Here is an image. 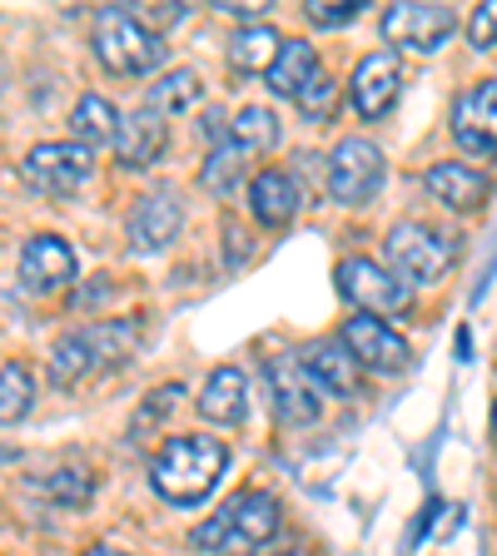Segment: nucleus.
I'll list each match as a JSON object with an SVG mask.
<instances>
[{"label": "nucleus", "instance_id": "nucleus-21", "mask_svg": "<svg viewBox=\"0 0 497 556\" xmlns=\"http://www.w3.org/2000/svg\"><path fill=\"white\" fill-rule=\"evenodd\" d=\"M319 55H313V46H303V40H284V46H278V60L274 65H269V90L274 94H284V100H299V90L303 85L313 80V75H319Z\"/></svg>", "mask_w": 497, "mask_h": 556}, {"label": "nucleus", "instance_id": "nucleus-30", "mask_svg": "<svg viewBox=\"0 0 497 556\" xmlns=\"http://www.w3.org/2000/svg\"><path fill=\"white\" fill-rule=\"evenodd\" d=\"M359 11H363L359 0H313V5H309L303 15H309V21L319 25V30H334V25H348Z\"/></svg>", "mask_w": 497, "mask_h": 556}, {"label": "nucleus", "instance_id": "nucleus-18", "mask_svg": "<svg viewBox=\"0 0 497 556\" xmlns=\"http://www.w3.org/2000/svg\"><path fill=\"white\" fill-rule=\"evenodd\" d=\"M299 185H294L289 174L278 169H264L254 174V185H249V208H254V219L264 224V229H284V224L299 214Z\"/></svg>", "mask_w": 497, "mask_h": 556}, {"label": "nucleus", "instance_id": "nucleus-31", "mask_svg": "<svg viewBox=\"0 0 497 556\" xmlns=\"http://www.w3.org/2000/svg\"><path fill=\"white\" fill-rule=\"evenodd\" d=\"M468 40H473L477 50H493L497 46V0H493V5H477V15L468 21Z\"/></svg>", "mask_w": 497, "mask_h": 556}, {"label": "nucleus", "instance_id": "nucleus-28", "mask_svg": "<svg viewBox=\"0 0 497 556\" xmlns=\"http://www.w3.org/2000/svg\"><path fill=\"white\" fill-rule=\"evenodd\" d=\"M334 100H338V90H334V80H328L324 70H319V75H313V80L299 90V110L309 119H328V115H334Z\"/></svg>", "mask_w": 497, "mask_h": 556}, {"label": "nucleus", "instance_id": "nucleus-1", "mask_svg": "<svg viewBox=\"0 0 497 556\" xmlns=\"http://www.w3.org/2000/svg\"><path fill=\"white\" fill-rule=\"evenodd\" d=\"M229 467V447L214 438H170L160 447V457L150 463V486L174 507H189V502L209 497V486L224 477Z\"/></svg>", "mask_w": 497, "mask_h": 556}, {"label": "nucleus", "instance_id": "nucleus-11", "mask_svg": "<svg viewBox=\"0 0 497 556\" xmlns=\"http://www.w3.org/2000/svg\"><path fill=\"white\" fill-rule=\"evenodd\" d=\"M452 139L477 160H497V80L473 85L452 104Z\"/></svg>", "mask_w": 497, "mask_h": 556}, {"label": "nucleus", "instance_id": "nucleus-2", "mask_svg": "<svg viewBox=\"0 0 497 556\" xmlns=\"http://www.w3.org/2000/svg\"><path fill=\"white\" fill-rule=\"evenodd\" d=\"M278 521H284L278 497H269V492H239V497L224 502V507L199 527L195 546L209 556H249L278 532Z\"/></svg>", "mask_w": 497, "mask_h": 556}, {"label": "nucleus", "instance_id": "nucleus-23", "mask_svg": "<svg viewBox=\"0 0 497 556\" xmlns=\"http://www.w3.org/2000/svg\"><path fill=\"white\" fill-rule=\"evenodd\" d=\"M70 129L80 144H110V139H120V110L104 94H85L70 115Z\"/></svg>", "mask_w": 497, "mask_h": 556}, {"label": "nucleus", "instance_id": "nucleus-12", "mask_svg": "<svg viewBox=\"0 0 497 556\" xmlns=\"http://www.w3.org/2000/svg\"><path fill=\"white\" fill-rule=\"evenodd\" d=\"M398 85H403V65H398L394 50H373L369 60H359L353 80H348V100L363 119H383L398 100Z\"/></svg>", "mask_w": 497, "mask_h": 556}, {"label": "nucleus", "instance_id": "nucleus-25", "mask_svg": "<svg viewBox=\"0 0 497 556\" xmlns=\"http://www.w3.org/2000/svg\"><path fill=\"white\" fill-rule=\"evenodd\" d=\"M229 144L234 150H269L278 144V119L264 104H244L239 115L229 119Z\"/></svg>", "mask_w": 497, "mask_h": 556}, {"label": "nucleus", "instance_id": "nucleus-33", "mask_svg": "<svg viewBox=\"0 0 497 556\" xmlns=\"http://www.w3.org/2000/svg\"><path fill=\"white\" fill-rule=\"evenodd\" d=\"M80 556H135V552H120V546H90V552H80Z\"/></svg>", "mask_w": 497, "mask_h": 556}, {"label": "nucleus", "instance_id": "nucleus-24", "mask_svg": "<svg viewBox=\"0 0 497 556\" xmlns=\"http://www.w3.org/2000/svg\"><path fill=\"white\" fill-rule=\"evenodd\" d=\"M199 94H204L199 70H170V75H160V80L150 85V110H160V115H179V110H195Z\"/></svg>", "mask_w": 497, "mask_h": 556}, {"label": "nucleus", "instance_id": "nucleus-20", "mask_svg": "<svg viewBox=\"0 0 497 556\" xmlns=\"http://www.w3.org/2000/svg\"><path fill=\"white\" fill-rule=\"evenodd\" d=\"M199 413L209 417V422H220V428H234V422H244V413H249V382H244L239 368H214L204 382V393H199Z\"/></svg>", "mask_w": 497, "mask_h": 556}, {"label": "nucleus", "instance_id": "nucleus-6", "mask_svg": "<svg viewBox=\"0 0 497 556\" xmlns=\"http://www.w3.org/2000/svg\"><path fill=\"white\" fill-rule=\"evenodd\" d=\"M388 258H394L398 278H408V283H433V278L448 274L452 264V243L443 239L438 229H428V224H394V233H388Z\"/></svg>", "mask_w": 497, "mask_h": 556}, {"label": "nucleus", "instance_id": "nucleus-3", "mask_svg": "<svg viewBox=\"0 0 497 556\" xmlns=\"http://www.w3.org/2000/svg\"><path fill=\"white\" fill-rule=\"evenodd\" d=\"M129 343H135V324H100V328L65 333L50 348V382L55 388H80L95 368L125 358Z\"/></svg>", "mask_w": 497, "mask_h": 556}, {"label": "nucleus", "instance_id": "nucleus-32", "mask_svg": "<svg viewBox=\"0 0 497 556\" xmlns=\"http://www.w3.org/2000/svg\"><path fill=\"white\" fill-rule=\"evenodd\" d=\"M179 397H185V388H179V382H170V388L150 393V397H145V413H139V428H145V422H154V417H170V407L179 403Z\"/></svg>", "mask_w": 497, "mask_h": 556}, {"label": "nucleus", "instance_id": "nucleus-19", "mask_svg": "<svg viewBox=\"0 0 497 556\" xmlns=\"http://www.w3.org/2000/svg\"><path fill=\"white\" fill-rule=\"evenodd\" d=\"M179 233V204L170 194H145L135 208H129V243L135 249H164Z\"/></svg>", "mask_w": 497, "mask_h": 556}, {"label": "nucleus", "instance_id": "nucleus-10", "mask_svg": "<svg viewBox=\"0 0 497 556\" xmlns=\"http://www.w3.org/2000/svg\"><path fill=\"white\" fill-rule=\"evenodd\" d=\"M344 348L353 353L359 368H373V372H403L408 368V343L394 333V328L373 318V313H353L344 324Z\"/></svg>", "mask_w": 497, "mask_h": 556}, {"label": "nucleus", "instance_id": "nucleus-27", "mask_svg": "<svg viewBox=\"0 0 497 556\" xmlns=\"http://www.w3.org/2000/svg\"><path fill=\"white\" fill-rule=\"evenodd\" d=\"M40 486H46V497L65 502V507H85V502H90V492H95V482H90V472H85V467H60V472H50Z\"/></svg>", "mask_w": 497, "mask_h": 556}, {"label": "nucleus", "instance_id": "nucleus-26", "mask_svg": "<svg viewBox=\"0 0 497 556\" xmlns=\"http://www.w3.org/2000/svg\"><path fill=\"white\" fill-rule=\"evenodd\" d=\"M35 403V378L25 363H5L0 368V428H11V422H21L25 413H30Z\"/></svg>", "mask_w": 497, "mask_h": 556}, {"label": "nucleus", "instance_id": "nucleus-15", "mask_svg": "<svg viewBox=\"0 0 497 556\" xmlns=\"http://www.w3.org/2000/svg\"><path fill=\"white\" fill-rule=\"evenodd\" d=\"M303 368H309V378L319 382V388H328V393H338V397L359 393V363H353V353L344 348V338H319V343H309Z\"/></svg>", "mask_w": 497, "mask_h": 556}, {"label": "nucleus", "instance_id": "nucleus-7", "mask_svg": "<svg viewBox=\"0 0 497 556\" xmlns=\"http://www.w3.org/2000/svg\"><path fill=\"white\" fill-rule=\"evenodd\" d=\"M334 278H338V293L348 303H359V313H373V318L378 313H403L413 303L408 283H398V274L378 268L373 258H344Z\"/></svg>", "mask_w": 497, "mask_h": 556}, {"label": "nucleus", "instance_id": "nucleus-5", "mask_svg": "<svg viewBox=\"0 0 497 556\" xmlns=\"http://www.w3.org/2000/svg\"><path fill=\"white\" fill-rule=\"evenodd\" d=\"M383 185V150L373 139H338V150L328 154V194L338 204H369Z\"/></svg>", "mask_w": 497, "mask_h": 556}, {"label": "nucleus", "instance_id": "nucleus-22", "mask_svg": "<svg viewBox=\"0 0 497 556\" xmlns=\"http://www.w3.org/2000/svg\"><path fill=\"white\" fill-rule=\"evenodd\" d=\"M278 30H269V25H249V30L234 35V46H229V60L239 75H269V65L278 60Z\"/></svg>", "mask_w": 497, "mask_h": 556}, {"label": "nucleus", "instance_id": "nucleus-17", "mask_svg": "<svg viewBox=\"0 0 497 556\" xmlns=\"http://www.w3.org/2000/svg\"><path fill=\"white\" fill-rule=\"evenodd\" d=\"M115 150H120V164H125V169H150V164L164 154V115L160 110H150V104L135 110V115L120 125Z\"/></svg>", "mask_w": 497, "mask_h": 556}, {"label": "nucleus", "instance_id": "nucleus-29", "mask_svg": "<svg viewBox=\"0 0 497 556\" xmlns=\"http://www.w3.org/2000/svg\"><path fill=\"white\" fill-rule=\"evenodd\" d=\"M239 185V150H214L204 164V189H214V194H229V189Z\"/></svg>", "mask_w": 497, "mask_h": 556}, {"label": "nucleus", "instance_id": "nucleus-16", "mask_svg": "<svg viewBox=\"0 0 497 556\" xmlns=\"http://www.w3.org/2000/svg\"><path fill=\"white\" fill-rule=\"evenodd\" d=\"M423 185H428V194H438V204H448V208H477L487 199V174L473 169V164L438 160V164H428Z\"/></svg>", "mask_w": 497, "mask_h": 556}, {"label": "nucleus", "instance_id": "nucleus-13", "mask_svg": "<svg viewBox=\"0 0 497 556\" xmlns=\"http://www.w3.org/2000/svg\"><path fill=\"white\" fill-rule=\"evenodd\" d=\"M452 25H458V15L448 5H388V15H383V35L408 50H438L452 35Z\"/></svg>", "mask_w": 497, "mask_h": 556}, {"label": "nucleus", "instance_id": "nucleus-4", "mask_svg": "<svg viewBox=\"0 0 497 556\" xmlns=\"http://www.w3.org/2000/svg\"><path fill=\"white\" fill-rule=\"evenodd\" d=\"M95 55L104 60V70H115V75H150L164 60V46H160V35L139 25V15L104 5L95 15Z\"/></svg>", "mask_w": 497, "mask_h": 556}, {"label": "nucleus", "instance_id": "nucleus-14", "mask_svg": "<svg viewBox=\"0 0 497 556\" xmlns=\"http://www.w3.org/2000/svg\"><path fill=\"white\" fill-rule=\"evenodd\" d=\"M75 268H80L75 264V249L65 239H55V233H35L21 249V278L30 293H55L60 283L75 278Z\"/></svg>", "mask_w": 497, "mask_h": 556}, {"label": "nucleus", "instance_id": "nucleus-34", "mask_svg": "<svg viewBox=\"0 0 497 556\" xmlns=\"http://www.w3.org/2000/svg\"><path fill=\"white\" fill-rule=\"evenodd\" d=\"M493 438H497V403H493Z\"/></svg>", "mask_w": 497, "mask_h": 556}, {"label": "nucleus", "instance_id": "nucleus-8", "mask_svg": "<svg viewBox=\"0 0 497 556\" xmlns=\"http://www.w3.org/2000/svg\"><path fill=\"white\" fill-rule=\"evenodd\" d=\"M264 378H269V403H274L278 422H289V428H309L313 417L324 413V403H319V382L309 378L303 363L274 358L264 368Z\"/></svg>", "mask_w": 497, "mask_h": 556}, {"label": "nucleus", "instance_id": "nucleus-9", "mask_svg": "<svg viewBox=\"0 0 497 556\" xmlns=\"http://www.w3.org/2000/svg\"><path fill=\"white\" fill-rule=\"evenodd\" d=\"M90 179V150L85 144H35L25 154V185L40 194H75Z\"/></svg>", "mask_w": 497, "mask_h": 556}]
</instances>
